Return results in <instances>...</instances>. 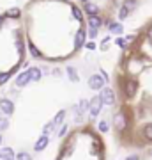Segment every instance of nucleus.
Returning a JSON list of instances; mask_svg holds the SVG:
<instances>
[{
    "label": "nucleus",
    "mask_w": 152,
    "mask_h": 160,
    "mask_svg": "<svg viewBox=\"0 0 152 160\" xmlns=\"http://www.w3.org/2000/svg\"><path fill=\"white\" fill-rule=\"evenodd\" d=\"M73 16L76 18V20H81V11H80L78 7H73Z\"/></svg>",
    "instance_id": "27"
},
{
    "label": "nucleus",
    "mask_w": 152,
    "mask_h": 160,
    "mask_svg": "<svg viewBox=\"0 0 152 160\" xmlns=\"http://www.w3.org/2000/svg\"><path fill=\"white\" fill-rule=\"evenodd\" d=\"M108 128H110V125H108L106 121H101L99 123V132H108Z\"/></svg>",
    "instance_id": "25"
},
{
    "label": "nucleus",
    "mask_w": 152,
    "mask_h": 160,
    "mask_svg": "<svg viewBox=\"0 0 152 160\" xmlns=\"http://www.w3.org/2000/svg\"><path fill=\"white\" fill-rule=\"evenodd\" d=\"M85 48H89V50H94V48H96V45L90 41V43H87V46H85Z\"/></svg>",
    "instance_id": "32"
},
{
    "label": "nucleus",
    "mask_w": 152,
    "mask_h": 160,
    "mask_svg": "<svg viewBox=\"0 0 152 160\" xmlns=\"http://www.w3.org/2000/svg\"><path fill=\"white\" fill-rule=\"evenodd\" d=\"M101 107H103V100H101V96L92 98V100H90V107H89L90 116H92V118H96V116L99 114V110H101Z\"/></svg>",
    "instance_id": "2"
},
{
    "label": "nucleus",
    "mask_w": 152,
    "mask_h": 160,
    "mask_svg": "<svg viewBox=\"0 0 152 160\" xmlns=\"http://www.w3.org/2000/svg\"><path fill=\"white\" fill-rule=\"evenodd\" d=\"M89 107H90V102H87V100H81V102H80V105H78V109H76V114L81 116L85 110L89 109Z\"/></svg>",
    "instance_id": "10"
},
{
    "label": "nucleus",
    "mask_w": 152,
    "mask_h": 160,
    "mask_svg": "<svg viewBox=\"0 0 152 160\" xmlns=\"http://www.w3.org/2000/svg\"><path fill=\"white\" fill-rule=\"evenodd\" d=\"M9 80V73H0V84H4Z\"/></svg>",
    "instance_id": "29"
},
{
    "label": "nucleus",
    "mask_w": 152,
    "mask_h": 160,
    "mask_svg": "<svg viewBox=\"0 0 152 160\" xmlns=\"http://www.w3.org/2000/svg\"><path fill=\"white\" fill-rule=\"evenodd\" d=\"M101 100L104 105H113L115 103V94H113L112 89L104 87V89H101Z\"/></svg>",
    "instance_id": "3"
},
{
    "label": "nucleus",
    "mask_w": 152,
    "mask_h": 160,
    "mask_svg": "<svg viewBox=\"0 0 152 160\" xmlns=\"http://www.w3.org/2000/svg\"><path fill=\"white\" fill-rule=\"evenodd\" d=\"M30 53H32V55H35V57H39V55H41V52L37 50V48L32 45V43H30Z\"/></svg>",
    "instance_id": "28"
},
{
    "label": "nucleus",
    "mask_w": 152,
    "mask_h": 160,
    "mask_svg": "<svg viewBox=\"0 0 152 160\" xmlns=\"http://www.w3.org/2000/svg\"><path fill=\"white\" fill-rule=\"evenodd\" d=\"M7 16L9 18H18L20 16V9H16V7H14V9H9V11H7Z\"/></svg>",
    "instance_id": "19"
},
{
    "label": "nucleus",
    "mask_w": 152,
    "mask_h": 160,
    "mask_svg": "<svg viewBox=\"0 0 152 160\" xmlns=\"http://www.w3.org/2000/svg\"><path fill=\"white\" fill-rule=\"evenodd\" d=\"M66 130H67V126H62V128H60V132H58V137H62L64 133H66Z\"/></svg>",
    "instance_id": "31"
},
{
    "label": "nucleus",
    "mask_w": 152,
    "mask_h": 160,
    "mask_svg": "<svg viewBox=\"0 0 152 160\" xmlns=\"http://www.w3.org/2000/svg\"><path fill=\"white\" fill-rule=\"evenodd\" d=\"M89 23H90V27H94V29H97V27H101V20H99V16H90L89 18Z\"/></svg>",
    "instance_id": "14"
},
{
    "label": "nucleus",
    "mask_w": 152,
    "mask_h": 160,
    "mask_svg": "<svg viewBox=\"0 0 152 160\" xmlns=\"http://www.w3.org/2000/svg\"><path fill=\"white\" fill-rule=\"evenodd\" d=\"M104 80H106V75L104 73H101V75H92L89 78V86H90V89H103L104 87Z\"/></svg>",
    "instance_id": "1"
},
{
    "label": "nucleus",
    "mask_w": 152,
    "mask_h": 160,
    "mask_svg": "<svg viewBox=\"0 0 152 160\" xmlns=\"http://www.w3.org/2000/svg\"><path fill=\"white\" fill-rule=\"evenodd\" d=\"M89 34H90V38H96V36H97V29H94V27H90Z\"/></svg>",
    "instance_id": "30"
},
{
    "label": "nucleus",
    "mask_w": 152,
    "mask_h": 160,
    "mask_svg": "<svg viewBox=\"0 0 152 160\" xmlns=\"http://www.w3.org/2000/svg\"><path fill=\"white\" fill-rule=\"evenodd\" d=\"M135 92H136V84L133 80H129V82L126 84V94H127V96H133Z\"/></svg>",
    "instance_id": "12"
},
{
    "label": "nucleus",
    "mask_w": 152,
    "mask_h": 160,
    "mask_svg": "<svg viewBox=\"0 0 152 160\" xmlns=\"http://www.w3.org/2000/svg\"><path fill=\"white\" fill-rule=\"evenodd\" d=\"M16 160H32V157H30L28 153H20L16 157Z\"/></svg>",
    "instance_id": "26"
},
{
    "label": "nucleus",
    "mask_w": 152,
    "mask_h": 160,
    "mask_svg": "<svg viewBox=\"0 0 152 160\" xmlns=\"http://www.w3.org/2000/svg\"><path fill=\"white\" fill-rule=\"evenodd\" d=\"M126 160H140V157H138V155H133V157H127Z\"/></svg>",
    "instance_id": "33"
},
{
    "label": "nucleus",
    "mask_w": 152,
    "mask_h": 160,
    "mask_svg": "<svg viewBox=\"0 0 152 160\" xmlns=\"http://www.w3.org/2000/svg\"><path fill=\"white\" fill-rule=\"evenodd\" d=\"M83 2H85V4H90V0H83Z\"/></svg>",
    "instance_id": "36"
},
{
    "label": "nucleus",
    "mask_w": 152,
    "mask_h": 160,
    "mask_svg": "<svg viewBox=\"0 0 152 160\" xmlns=\"http://www.w3.org/2000/svg\"><path fill=\"white\" fill-rule=\"evenodd\" d=\"M149 38L152 39V25H150V29H149Z\"/></svg>",
    "instance_id": "34"
},
{
    "label": "nucleus",
    "mask_w": 152,
    "mask_h": 160,
    "mask_svg": "<svg viewBox=\"0 0 152 160\" xmlns=\"http://www.w3.org/2000/svg\"><path fill=\"white\" fill-rule=\"evenodd\" d=\"M28 71H30V80H34V82L41 80V69L39 68H28Z\"/></svg>",
    "instance_id": "11"
},
{
    "label": "nucleus",
    "mask_w": 152,
    "mask_h": 160,
    "mask_svg": "<svg viewBox=\"0 0 152 160\" xmlns=\"http://www.w3.org/2000/svg\"><path fill=\"white\" fill-rule=\"evenodd\" d=\"M85 34H87V32H85L83 29H80L78 32H76V36H74V46H76V48H81V46H83Z\"/></svg>",
    "instance_id": "7"
},
{
    "label": "nucleus",
    "mask_w": 152,
    "mask_h": 160,
    "mask_svg": "<svg viewBox=\"0 0 152 160\" xmlns=\"http://www.w3.org/2000/svg\"><path fill=\"white\" fill-rule=\"evenodd\" d=\"M53 126H55V123H53V121H51V123H48V125H44V128H43V133H44V135H48Z\"/></svg>",
    "instance_id": "21"
},
{
    "label": "nucleus",
    "mask_w": 152,
    "mask_h": 160,
    "mask_svg": "<svg viewBox=\"0 0 152 160\" xmlns=\"http://www.w3.org/2000/svg\"><path fill=\"white\" fill-rule=\"evenodd\" d=\"M145 137L149 139V141H152V123L145 126Z\"/></svg>",
    "instance_id": "20"
},
{
    "label": "nucleus",
    "mask_w": 152,
    "mask_h": 160,
    "mask_svg": "<svg viewBox=\"0 0 152 160\" xmlns=\"http://www.w3.org/2000/svg\"><path fill=\"white\" fill-rule=\"evenodd\" d=\"M67 73H69V80L71 82H78V71L73 66H67Z\"/></svg>",
    "instance_id": "13"
},
{
    "label": "nucleus",
    "mask_w": 152,
    "mask_h": 160,
    "mask_svg": "<svg viewBox=\"0 0 152 160\" xmlns=\"http://www.w3.org/2000/svg\"><path fill=\"white\" fill-rule=\"evenodd\" d=\"M7 126H9V121H7V118H0V130H6Z\"/></svg>",
    "instance_id": "23"
},
{
    "label": "nucleus",
    "mask_w": 152,
    "mask_h": 160,
    "mask_svg": "<svg viewBox=\"0 0 152 160\" xmlns=\"http://www.w3.org/2000/svg\"><path fill=\"white\" fill-rule=\"evenodd\" d=\"M48 142H50V139H48V135H43V137L35 142V151H43V149L48 146Z\"/></svg>",
    "instance_id": "8"
},
{
    "label": "nucleus",
    "mask_w": 152,
    "mask_h": 160,
    "mask_svg": "<svg viewBox=\"0 0 152 160\" xmlns=\"http://www.w3.org/2000/svg\"><path fill=\"white\" fill-rule=\"evenodd\" d=\"M115 43H117V46L124 48V46L127 45V43H129V41H127V39H122V38H117V39H115Z\"/></svg>",
    "instance_id": "22"
},
{
    "label": "nucleus",
    "mask_w": 152,
    "mask_h": 160,
    "mask_svg": "<svg viewBox=\"0 0 152 160\" xmlns=\"http://www.w3.org/2000/svg\"><path fill=\"white\" fill-rule=\"evenodd\" d=\"M110 30H112L113 34H120V32H122V30H124V27H122V25H120V23H113L112 27H110Z\"/></svg>",
    "instance_id": "17"
},
{
    "label": "nucleus",
    "mask_w": 152,
    "mask_h": 160,
    "mask_svg": "<svg viewBox=\"0 0 152 160\" xmlns=\"http://www.w3.org/2000/svg\"><path fill=\"white\" fill-rule=\"evenodd\" d=\"M85 11L89 12L90 16H96V14H97V11H99V9H97V7L94 6V4H87V6H85Z\"/></svg>",
    "instance_id": "15"
},
{
    "label": "nucleus",
    "mask_w": 152,
    "mask_h": 160,
    "mask_svg": "<svg viewBox=\"0 0 152 160\" xmlns=\"http://www.w3.org/2000/svg\"><path fill=\"white\" fill-rule=\"evenodd\" d=\"M0 158L2 160H14L16 157H14V153H12L11 148H4L2 151H0Z\"/></svg>",
    "instance_id": "9"
},
{
    "label": "nucleus",
    "mask_w": 152,
    "mask_h": 160,
    "mask_svg": "<svg viewBox=\"0 0 152 160\" xmlns=\"http://www.w3.org/2000/svg\"><path fill=\"white\" fill-rule=\"evenodd\" d=\"M2 22H4V18H2V16H0V25H2Z\"/></svg>",
    "instance_id": "35"
},
{
    "label": "nucleus",
    "mask_w": 152,
    "mask_h": 160,
    "mask_svg": "<svg viewBox=\"0 0 152 160\" xmlns=\"http://www.w3.org/2000/svg\"><path fill=\"white\" fill-rule=\"evenodd\" d=\"M64 118H66V110H60V112H58V114L55 116V119H53L55 126H57V125H60V123L64 121Z\"/></svg>",
    "instance_id": "16"
},
{
    "label": "nucleus",
    "mask_w": 152,
    "mask_h": 160,
    "mask_svg": "<svg viewBox=\"0 0 152 160\" xmlns=\"http://www.w3.org/2000/svg\"><path fill=\"white\" fill-rule=\"evenodd\" d=\"M124 7H126V9H127V11H135V7H136V2H135V0H126V2H124Z\"/></svg>",
    "instance_id": "18"
},
{
    "label": "nucleus",
    "mask_w": 152,
    "mask_h": 160,
    "mask_svg": "<svg viewBox=\"0 0 152 160\" xmlns=\"http://www.w3.org/2000/svg\"><path fill=\"white\" fill-rule=\"evenodd\" d=\"M113 125L117 126L118 130H126V126H127V121H126L124 112H118V114H115V118H113Z\"/></svg>",
    "instance_id": "4"
},
{
    "label": "nucleus",
    "mask_w": 152,
    "mask_h": 160,
    "mask_svg": "<svg viewBox=\"0 0 152 160\" xmlns=\"http://www.w3.org/2000/svg\"><path fill=\"white\" fill-rule=\"evenodd\" d=\"M28 82H30V71H23V73H20L16 77V86L18 87H23V86H27Z\"/></svg>",
    "instance_id": "5"
},
{
    "label": "nucleus",
    "mask_w": 152,
    "mask_h": 160,
    "mask_svg": "<svg viewBox=\"0 0 152 160\" xmlns=\"http://www.w3.org/2000/svg\"><path fill=\"white\" fill-rule=\"evenodd\" d=\"M0 144H2V137H0Z\"/></svg>",
    "instance_id": "37"
},
{
    "label": "nucleus",
    "mask_w": 152,
    "mask_h": 160,
    "mask_svg": "<svg viewBox=\"0 0 152 160\" xmlns=\"http://www.w3.org/2000/svg\"><path fill=\"white\" fill-rule=\"evenodd\" d=\"M0 110H2V112H6V114L9 116V114H12L14 105H12L11 100H0Z\"/></svg>",
    "instance_id": "6"
},
{
    "label": "nucleus",
    "mask_w": 152,
    "mask_h": 160,
    "mask_svg": "<svg viewBox=\"0 0 152 160\" xmlns=\"http://www.w3.org/2000/svg\"><path fill=\"white\" fill-rule=\"evenodd\" d=\"M127 14H129V11H127V9H126L124 6L120 7V12H118V18H120V20H124L126 16H127Z\"/></svg>",
    "instance_id": "24"
}]
</instances>
